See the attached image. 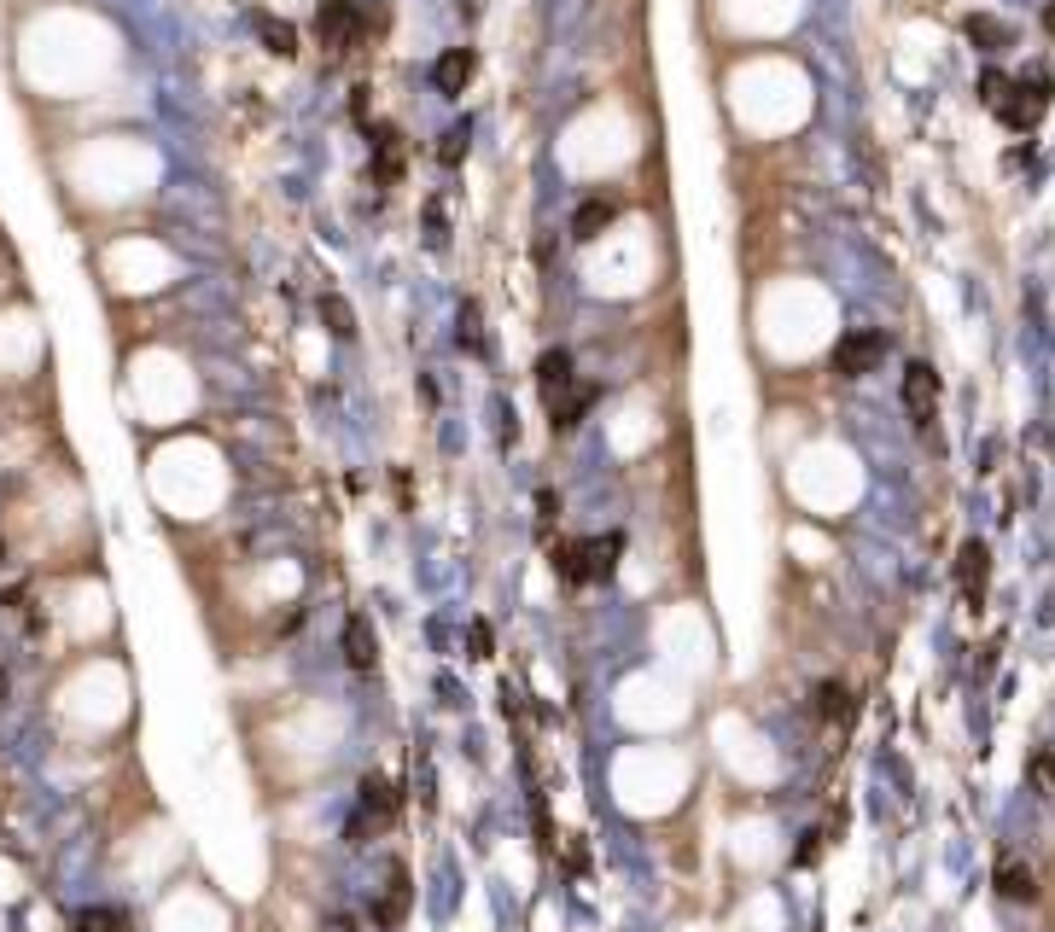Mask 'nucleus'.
I'll list each match as a JSON object with an SVG mask.
<instances>
[{
    "instance_id": "a211bd4d",
    "label": "nucleus",
    "mask_w": 1055,
    "mask_h": 932,
    "mask_svg": "<svg viewBox=\"0 0 1055 932\" xmlns=\"http://www.w3.org/2000/svg\"><path fill=\"white\" fill-rule=\"evenodd\" d=\"M461 344H467L473 356H484V327H478V303H467V309H461Z\"/></svg>"
},
{
    "instance_id": "4468645a",
    "label": "nucleus",
    "mask_w": 1055,
    "mask_h": 932,
    "mask_svg": "<svg viewBox=\"0 0 1055 932\" xmlns=\"http://www.w3.org/2000/svg\"><path fill=\"white\" fill-rule=\"evenodd\" d=\"M817 717H822V723H846V717H851L846 682H817Z\"/></svg>"
},
{
    "instance_id": "20e7f679",
    "label": "nucleus",
    "mask_w": 1055,
    "mask_h": 932,
    "mask_svg": "<svg viewBox=\"0 0 1055 932\" xmlns=\"http://www.w3.org/2000/svg\"><path fill=\"white\" fill-rule=\"evenodd\" d=\"M409 868L403 863H391V880H385V898L374 903V927H397L403 915H409Z\"/></svg>"
},
{
    "instance_id": "7ed1b4c3",
    "label": "nucleus",
    "mask_w": 1055,
    "mask_h": 932,
    "mask_svg": "<svg viewBox=\"0 0 1055 932\" xmlns=\"http://www.w3.org/2000/svg\"><path fill=\"white\" fill-rule=\"evenodd\" d=\"M986 571H991L986 542H962V554H956V583H962V595L974 600V606L986 595Z\"/></svg>"
},
{
    "instance_id": "6e6552de",
    "label": "nucleus",
    "mask_w": 1055,
    "mask_h": 932,
    "mask_svg": "<svg viewBox=\"0 0 1055 932\" xmlns=\"http://www.w3.org/2000/svg\"><path fill=\"white\" fill-rule=\"evenodd\" d=\"M997 892L1009 903H1032L1038 898V874L1026 863H1015V857H1003V863H997Z\"/></svg>"
},
{
    "instance_id": "f03ea898",
    "label": "nucleus",
    "mask_w": 1055,
    "mask_h": 932,
    "mask_svg": "<svg viewBox=\"0 0 1055 932\" xmlns=\"http://www.w3.org/2000/svg\"><path fill=\"white\" fill-rule=\"evenodd\" d=\"M315 35H321V47H356V35H362V12L350 6V0H327L321 6V18H315Z\"/></svg>"
},
{
    "instance_id": "f3484780",
    "label": "nucleus",
    "mask_w": 1055,
    "mask_h": 932,
    "mask_svg": "<svg viewBox=\"0 0 1055 932\" xmlns=\"http://www.w3.org/2000/svg\"><path fill=\"white\" fill-rule=\"evenodd\" d=\"M257 35H263V47H269V53H280V59H286V53H298V35H292V24L257 18Z\"/></svg>"
},
{
    "instance_id": "4be33fe9",
    "label": "nucleus",
    "mask_w": 1055,
    "mask_h": 932,
    "mask_svg": "<svg viewBox=\"0 0 1055 932\" xmlns=\"http://www.w3.org/2000/svg\"><path fill=\"white\" fill-rule=\"evenodd\" d=\"M344 839H350V845H368V810H362V816H350V828H344Z\"/></svg>"
},
{
    "instance_id": "423d86ee",
    "label": "nucleus",
    "mask_w": 1055,
    "mask_h": 932,
    "mask_svg": "<svg viewBox=\"0 0 1055 932\" xmlns=\"http://www.w3.org/2000/svg\"><path fill=\"white\" fill-rule=\"evenodd\" d=\"M933 402H939V373H933L927 362H916L910 373H904V408H910L916 420H927Z\"/></svg>"
},
{
    "instance_id": "1a4fd4ad",
    "label": "nucleus",
    "mask_w": 1055,
    "mask_h": 932,
    "mask_svg": "<svg viewBox=\"0 0 1055 932\" xmlns=\"http://www.w3.org/2000/svg\"><path fill=\"white\" fill-rule=\"evenodd\" d=\"M432 82H438V94H461V88L473 82V53H467V47L443 53L438 65H432Z\"/></svg>"
},
{
    "instance_id": "412c9836",
    "label": "nucleus",
    "mask_w": 1055,
    "mask_h": 932,
    "mask_svg": "<svg viewBox=\"0 0 1055 932\" xmlns=\"http://www.w3.org/2000/svg\"><path fill=\"white\" fill-rule=\"evenodd\" d=\"M473 659H490V624L484 618L473 624Z\"/></svg>"
},
{
    "instance_id": "ddd939ff",
    "label": "nucleus",
    "mask_w": 1055,
    "mask_h": 932,
    "mask_svg": "<svg viewBox=\"0 0 1055 932\" xmlns=\"http://www.w3.org/2000/svg\"><path fill=\"white\" fill-rule=\"evenodd\" d=\"M362 810H368L374 822H391V816H397V793H391L385 775H362Z\"/></svg>"
},
{
    "instance_id": "f8f14e48",
    "label": "nucleus",
    "mask_w": 1055,
    "mask_h": 932,
    "mask_svg": "<svg viewBox=\"0 0 1055 932\" xmlns=\"http://www.w3.org/2000/svg\"><path fill=\"white\" fill-rule=\"evenodd\" d=\"M589 402H595V385H572L566 397H554V402H548V414H554V432L578 426L583 414H589Z\"/></svg>"
},
{
    "instance_id": "39448f33",
    "label": "nucleus",
    "mask_w": 1055,
    "mask_h": 932,
    "mask_svg": "<svg viewBox=\"0 0 1055 932\" xmlns=\"http://www.w3.org/2000/svg\"><path fill=\"white\" fill-rule=\"evenodd\" d=\"M554 571H560L566 583H595V548H589V536L560 542V548H554Z\"/></svg>"
},
{
    "instance_id": "f257e3e1",
    "label": "nucleus",
    "mask_w": 1055,
    "mask_h": 932,
    "mask_svg": "<svg viewBox=\"0 0 1055 932\" xmlns=\"http://www.w3.org/2000/svg\"><path fill=\"white\" fill-rule=\"evenodd\" d=\"M886 356V338L869 333V327H857V333H840V344H834V373L840 379H863V373H875V362Z\"/></svg>"
},
{
    "instance_id": "6ab92c4d",
    "label": "nucleus",
    "mask_w": 1055,
    "mask_h": 932,
    "mask_svg": "<svg viewBox=\"0 0 1055 932\" xmlns=\"http://www.w3.org/2000/svg\"><path fill=\"white\" fill-rule=\"evenodd\" d=\"M461 152H467V129H449L443 134V164H461Z\"/></svg>"
},
{
    "instance_id": "b1692460",
    "label": "nucleus",
    "mask_w": 1055,
    "mask_h": 932,
    "mask_svg": "<svg viewBox=\"0 0 1055 932\" xmlns=\"http://www.w3.org/2000/svg\"><path fill=\"white\" fill-rule=\"evenodd\" d=\"M0 560H6V542H0Z\"/></svg>"
},
{
    "instance_id": "9b49d317",
    "label": "nucleus",
    "mask_w": 1055,
    "mask_h": 932,
    "mask_svg": "<svg viewBox=\"0 0 1055 932\" xmlns=\"http://www.w3.org/2000/svg\"><path fill=\"white\" fill-rule=\"evenodd\" d=\"M537 385H543L548 402L566 397V391H572V356H566V350H548L543 362H537Z\"/></svg>"
},
{
    "instance_id": "aec40b11",
    "label": "nucleus",
    "mask_w": 1055,
    "mask_h": 932,
    "mask_svg": "<svg viewBox=\"0 0 1055 932\" xmlns=\"http://www.w3.org/2000/svg\"><path fill=\"white\" fill-rule=\"evenodd\" d=\"M1032 775H1038V781H1044V787H1050V793H1055V746H1050V752H1038V764H1032Z\"/></svg>"
},
{
    "instance_id": "2eb2a0df",
    "label": "nucleus",
    "mask_w": 1055,
    "mask_h": 932,
    "mask_svg": "<svg viewBox=\"0 0 1055 932\" xmlns=\"http://www.w3.org/2000/svg\"><path fill=\"white\" fill-rule=\"evenodd\" d=\"M76 932H129V915L123 909H82Z\"/></svg>"
},
{
    "instance_id": "dca6fc26",
    "label": "nucleus",
    "mask_w": 1055,
    "mask_h": 932,
    "mask_svg": "<svg viewBox=\"0 0 1055 932\" xmlns=\"http://www.w3.org/2000/svg\"><path fill=\"white\" fill-rule=\"evenodd\" d=\"M321 321H327V333L333 338H356V315H350V303L344 298H321Z\"/></svg>"
},
{
    "instance_id": "9d476101",
    "label": "nucleus",
    "mask_w": 1055,
    "mask_h": 932,
    "mask_svg": "<svg viewBox=\"0 0 1055 932\" xmlns=\"http://www.w3.org/2000/svg\"><path fill=\"white\" fill-rule=\"evenodd\" d=\"M613 199H583L578 216H572V239H601V233L613 228Z\"/></svg>"
},
{
    "instance_id": "0eeeda50",
    "label": "nucleus",
    "mask_w": 1055,
    "mask_h": 932,
    "mask_svg": "<svg viewBox=\"0 0 1055 932\" xmlns=\"http://www.w3.org/2000/svg\"><path fill=\"white\" fill-rule=\"evenodd\" d=\"M344 659H350V670H374L379 659V641H374V624L356 612L350 624H344Z\"/></svg>"
},
{
    "instance_id": "393cba45",
    "label": "nucleus",
    "mask_w": 1055,
    "mask_h": 932,
    "mask_svg": "<svg viewBox=\"0 0 1055 932\" xmlns=\"http://www.w3.org/2000/svg\"><path fill=\"white\" fill-rule=\"evenodd\" d=\"M0 688H6V676H0Z\"/></svg>"
},
{
    "instance_id": "5701e85b",
    "label": "nucleus",
    "mask_w": 1055,
    "mask_h": 932,
    "mask_svg": "<svg viewBox=\"0 0 1055 932\" xmlns=\"http://www.w3.org/2000/svg\"><path fill=\"white\" fill-rule=\"evenodd\" d=\"M321 932H362V927H356L350 915H327V927H321Z\"/></svg>"
}]
</instances>
